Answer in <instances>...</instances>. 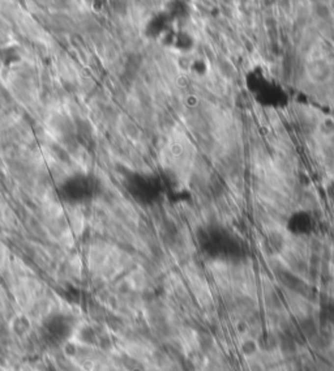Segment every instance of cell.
<instances>
[{
	"mask_svg": "<svg viewBox=\"0 0 334 371\" xmlns=\"http://www.w3.org/2000/svg\"><path fill=\"white\" fill-rule=\"evenodd\" d=\"M1 53H3V59H4V63H7V64H9V63H13V61L16 60H19V53H17V49H15V47H8V49H4L3 51H1Z\"/></svg>",
	"mask_w": 334,
	"mask_h": 371,
	"instance_id": "6",
	"label": "cell"
},
{
	"mask_svg": "<svg viewBox=\"0 0 334 371\" xmlns=\"http://www.w3.org/2000/svg\"><path fill=\"white\" fill-rule=\"evenodd\" d=\"M128 194L142 206H154L166 194V182L160 174L153 172H135L125 180Z\"/></svg>",
	"mask_w": 334,
	"mask_h": 371,
	"instance_id": "2",
	"label": "cell"
},
{
	"mask_svg": "<svg viewBox=\"0 0 334 371\" xmlns=\"http://www.w3.org/2000/svg\"><path fill=\"white\" fill-rule=\"evenodd\" d=\"M247 85L250 87V94L260 104L266 107H279L285 104L286 94L277 82L264 73L253 72L248 76Z\"/></svg>",
	"mask_w": 334,
	"mask_h": 371,
	"instance_id": "3",
	"label": "cell"
},
{
	"mask_svg": "<svg viewBox=\"0 0 334 371\" xmlns=\"http://www.w3.org/2000/svg\"><path fill=\"white\" fill-rule=\"evenodd\" d=\"M327 192H328V196H329V198H331L332 202L334 203V178L332 180L331 182H329V184H328Z\"/></svg>",
	"mask_w": 334,
	"mask_h": 371,
	"instance_id": "8",
	"label": "cell"
},
{
	"mask_svg": "<svg viewBox=\"0 0 334 371\" xmlns=\"http://www.w3.org/2000/svg\"><path fill=\"white\" fill-rule=\"evenodd\" d=\"M85 3L91 11L99 12L102 11L105 5H106V0H85Z\"/></svg>",
	"mask_w": 334,
	"mask_h": 371,
	"instance_id": "7",
	"label": "cell"
},
{
	"mask_svg": "<svg viewBox=\"0 0 334 371\" xmlns=\"http://www.w3.org/2000/svg\"><path fill=\"white\" fill-rule=\"evenodd\" d=\"M65 193L72 199H85L86 197H90L95 190V180L87 177H77L73 178L68 185H65Z\"/></svg>",
	"mask_w": 334,
	"mask_h": 371,
	"instance_id": "5",
	"label": "cell"
},
{
	"mask_svg": "<svg viewBox=\"0 0 334 371\" xmlns=\"http://www.w3.org/2000/svg\"><path fill=\"white\" fill-rule=\"evenodd\" d=\"M319 219L313 211L307 208H298L295 211L290 212L286 218L285 228L294 236L304 237L312 235L317 228Z\"/></svg>",
	"mask_w": 334,
	"mask_h": 371,
	"instance_id": "4",
	"label": "cell"
},
{
	"mask_svg": "<svg viewBox=\"0 0 334 371\" xmlns=\"http://www.w3.org/2000/svg\"><path fill=\"white\" fill-rule=\"evenodd\" d=\"M197 243L202 251L216 261H238L244 253L242 239L220 223H209L198 228Z\"/></svg>",
	"mask_w": 334,
	"mask_h": 371,
	"instance_id": "1",
	"label": "cell"
}]
</instances>
